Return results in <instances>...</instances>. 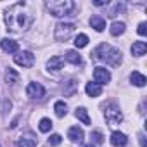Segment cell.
<instances>
[{
  "instance_id": "cell-31",
  "label": "cell",
  "mask_w": 147,
  "mask_h": 147,
  "mask_svg": "<svg viewBox=\"0 0 147 147\" xmlns=\"http://www.w3.org/2000/svg\"><path fill=\"white\" fill-rule=\"evenodd\" d=\"M83 147H94V144H88V145H83Z\"/></svg>"
},
{
  "instance_id": "cell-8",
  "label": "cell",
  "mask_w": 147,
  "mask_h": 147,
  "mask_svg": "<svg viewBox=\"0 0 147 147\" xmlns=\"http://www.w3.org/2000/svg\"><path fill=\"white\" fill-rule=\"evenodd\" d=\"M26 94H28V97H31V99H43V97H45V88H43L42 83L33 82V83H28Z\"/></svg>"
},
{
  "instance_id": "cell-15",
  "label": "cell",
  "mask_w": 147,
  "mask_h": 147,
  "mask_svg": "<svg viewBox=\"0 0 147 147\" xmlns=\"http://www.w3.org/2000/svg\"><path fill=\"white\" fill-rule=\"evenodd\" d=\"M90 26L95 31H104L106 30V19L102 16H92L90 18Z\"/></svg>"
},
{
  "instance_id": "cell-2",
  "label": "cell",
  "mask_w": 147,
  "mask_h": 147,
  "mask_svg": "<svg viewBox=\"0 0 147 147\" xmlns=\"http://www.w3.org/2000/svg\"><path fill=\"white\" fill-rule=\"evenodd\" d=\"M92 59L94 61H102V62H106V64H109V66H119L121 64V61H123V54L118 50V49H114V47H111V45H107V43H100L94 52H92Z\"/></svg>"
},
{
  "instance_id": "cell-7",
  "label": "cell",
  "mask_w": 147,
  "mask_h": 147,
  "mask_svg": "<svg viewBox=\"0 0 147 147\" xmlns=\"http://www.w3.org/2000/svg\"><path fill=\"white\" fill-rule=\"evenodd\" d=\"M94 80H95L94 83H97V85L102 87V85H106V83L111 82V73H109L106 67H100V66H99V67L94 69Z\"/></svg>"
},
{
  "instance_id": "cell-30",
  "label": "cell",
  "mask_w": 147,
  "mask_h": 147,
  "mask_svg": "<svg viewBox=\"0 0 147 147\" xmlns=\"http://www.w3.org/2000/svg\"><path fill=\"white\" fill-rule=\"evenodd\" d=\"M107 2H106V0H95V2H94V5H106Z\"/></svg>"
},
{
  "instance_id": "cell-18",
  "label": "cell",
  "mask_w": 147,
  "mask_h": 147,
  "mask_svg": "<svg viewBox=\"0 0 147 147\" xmlns=\"http://www.w3.org/2000/svg\"><path fill=\"white\" fill-rule=\"evenodd\" d=\"M64 57H66V61H67V62L75 64V66H80V64H82V55H80L76 50H67Z\"/></svg>"
},
{
  "instance_id": "cell-28",
  "label": "cell",
  "mask_w": 147,
  "mask_h": 147,
  "mask_svg": "<svg viewBox=\"0 0 147 147\" xmlns=\"http://www.w3.org/2000/svg\"><path fill=\"white\" fill-rule=\"evenodd\" d=\"M123 11H125V4H116L114 11H111L109 16H116V12H123Z\"/></svg>"
},
{
  "instance_id": "cell-17",
  "label": "cell",
  "mask_w": 147,
  "mask_h": 147,
  "mask_svg": "<svg viewBox=\"0 0 147 147\" xmlns=\"http://www.w3.org/2000/svg\"><path fill=\"white\" fill-rule=\"evenodd\" d=\"M147 52V43L145 42H133V45H131V54L135 55V57H140V55H144Z\"/></svg>"
},
{
  "instance_id": "cell-26",
  "label": "cell",
  "mask_w": 147,
  "mask_h": 147,
  "mask_svg": "<svg viewBox=\"0 0 147 147\" xmlns=\"http://www.w3.org/2000/svg\"><path fill=\"white\" fill-rule=\"evenodd\" d=\"M61 140H62V137H61V135H57V133H54V135H50L49 144H50V145H59V144H61Z\"/></svg>"
},
{
  "instance_id": "cell-3",
  "label": "cell",
  "mask_w": 147,
  "mask_h": 147,
  "mask_svg": "<svg viewBox=\"0 0 147 147\" xmlns=\"http://www.w3.org/2000/svg\"><path fill=\"white\" fill-rule=\"evenodd\" d=\"M45 7L54 18L75 16L73 12L76 11V4L73 0H49V2H45Z\"/></svg>"
},
{
  "instance_id": "cell-1",
  "label": "cell",
  "mask_w": 147,
  "mask_h": 147,
  "mask_svg": "<svg viewBox=\"0 0 147 147\" xmlns=\"http://www.w3.org/2000/svg\"><path fill=\"white\" fill-rule=\"evenodd\" d=\"M4 21H5V26L9 31L23 33V31L30 30L31 24L35 23V12L30 4L18 2V4L11 5L9 9H5Z\"/></svg>"
},
{
  "instance_id": "cell-25",
  "label": "cell",
  "mask_w": 147,
  "mask_h": 147,
  "mask_svg": "<svg viewBox=\"0 0 147 147\" xmlns=\"http://www.w3.org/2000/svg\"><path fill=\"white\" fill-rule=\"evenodd\" d=\"M90 138H92L90 144H102V142H104V135H102L100 131H92V133H90Z\"/></svg>"
},
{
  "instance_id": "cell-6",
  "label": "cell",
  "mask_w": 147,
  "mask_h": 147,
  "mask_svg": "<svg viewBox=\"0 0 147 147\" xmlns=\"http://www.w3.org/2000/svg\"><path fill=\"white\" fill-rule=\"evenodd\" d=\"M14 62L21 67H31L35 64V55L30 50H23V52H18L14 55Z\"/></svg>"
},
{
  "instance_id": "cell-22",
  "label": "cell",
  "mask_w": 147,
  "mask_h": 147,
  "mask_svg": "<svg viewBox=\"0 0 147 147\" xmlns=\"http://www.w3.org/2000/svg\"><path fill=\"white\" fill-rule=\"evenodd\" d=\"M18 80H19V75L16 73V69L9 67V69H7V73H5V82H7V83H11V85H14Z\"/></svg>"
},
{
  "instance_id": "cell-27",
  "label": "cell",
  "mask_w": 147,
  "mask_h": 147,
  "mask_svg": "<svg viewBox=\"0 0 147 147\" xmlns=\"http://www.w3.org/2000/svg\"><path fill=\"white\" fill-rule=\"evenodd\" d=\"M137 31H138V35H140V36L147 35V23H140V24H138V30H137Z\"/></svg>"
},
{
  "instance_id": "cell-16",
  "label": "cell",
  "mask_w": 147,
  "mask_h": 147,
  "mask_svg": "<svg viewBox=\"0 0 147 147\" xmlns=\"http://www.w3.org/2000/svg\"><path fill=\"white\" fill-rule=\"evenodd\" d=\"M85 92H87V95L88 97H99L100 94H102V87L100 85H97V83H87L85 85Z\"/></svg>"
},
{
  "instance_id": "cell-23",
  "label": "cell",
  "mask_w": 147,
  "mask_h": 147,
  "mask_svg": "<svg viewBox=\"0 0 147 147\" xmlns=\"http://www.w3.org/2000/svg\"><path fill=\"white\" fill-rule=\"evenodd\" d=\"M87 43H88V36H87L85 33H80V35L75 38V47H76V49H83V47H87Z\"/></svg>"
},
{
  "instance_id": "cell-11",
  "label": "cell",
  "mask_w": 147,
  "mask_h": 147,
  "mask_svg": "<svg viewBox=\"0 0 147 147\" xmlns=\"http://www.w3.org/2000/svg\"><path fill=\"white\" fill-rule=\"evenodd\" d=\"M0 45H2V50L7 52V54H18V50H19L18 42H14L11 38H4L2 42H0Z\"/></svg>"
},
{
  "instance_id": "cell-19",
  "label": "cell",
  "mask_w": 147,
  "mask_h": 147,
  "mask_svg": "<svg viewBox=\"0 0 147 147\" xmlns=\"http://www.w3.org/2000/svg\"><path fill=\"white\" fill-rule=\"evenodd\" d=\"M125 23L123 21H114L113 24H111V28H109V31H111V35L113 36H119V35H123L125 33Z\"/></svg>"
},
{
  "instance_id": "cell-9",
  "label": "cell",
  "mask_w": 147,
  "mask_h": 147,
  "mask_svg": "<svg viewBox=\"0 0 147 147\" xmlns=\"http://www.w3.org/2000/svg\"><path fill=\"white\" fill-rule=\"evenodd\" d=\"M36 144H38V138L35 133H24L18 140V147H36Z\"/></svg>"
},
{
  "instance_id": "cell-5",
  "label": "cell",
  "mask_w": 147,
  "mask_h": 147,
  "mask_svg": "<svg viewBox=\"0 0 147 147\" xmlns=\"http://www.w3.org/2000/svg\"><path fill=\"white\" fill-rule=\"evenodd\" d=\"M104 116H106V121L109 125H119L123 121V113L119 111V107L116 104H107L106 111H104Z\"/></svg>"
},
{
  "instance_id": "cell-4",
  "label": "cell",
  "mask_w": 147,
  "mask_h": 147,
  "mask_svg": "<svg viewBox=\"0 0 147 147\" xmlns=\"http://www.w3.org/2000/svg\"><path fill=\"white\" fill-rule=\"evenodd\" d=\"M73 33H75V24H73V23H59L55 26L54 36L59 42H66V40H69L73 36Z\"/></svg>"
},
{
  "instance_id": "cell-14",
  "label": "cell",
  "mask_w": 147,
  "mask_h": 147,
  "mask_svg": "<svg viewBox=\"0 0 147 147\" xmlns=\"http://www.w3.org/2000/svg\"><path fill=\"white\" fill-rule=\"evenodd\" d=\"M130 82H131L135 87H145V83H147V78L142 75L140 71H133L131 75H130Z\"/></svg>"
},
{
  "instance_id": "cell-24",
  "label": "cell",
  "mask_w": 147,
  "mask_h": 147,
  "mask_svg": "<svg viewBox=\"0 0 147 147\" xmlns=\"http://www.w3.org/2000/svg\"><path fill=\"white\" fill-rule=\"evenodd\" d=\"M38 128H40V131L47 133V131H50V128H52V121H50L49 118H42V119H40V125H38Z\"/></svg>"
},
{
  "instance_id": "cell-20",
  "label": "cell",
  "mask_w": 147,
  "mask_h": 147,
  "mask_svg": "<svg viewBox=\"0 0 147 147\" xmlns=\"http://www.w3.org/2000/svg\"><path fill=\"white\" fill-rule=\"evenodd\" d=\"M75 116L83 123V125H90V118H88V111L85 107H76L75 111Z\"/></svg>"
},
{
  "instance_id": "cell-29",
  "label": "cell",
  "mask_w": 147,
  "mask_h": 147,
  "mask_svg": "<svg viewBox=\"0 0 147 147\" xmlns=\"http://www.w3.org/2000/svg\"><path fill=\"white\" fill-rule=\"evenodd\" d=\"M138 142H140L142 147H147V142H145V135L144 133H138Z\"/></svg>"
},
{
  "instance_id": "cell-21",
  "label": "cell",
  "mask_w": 147,
  "mask_h": 147,
  "mask_svg": "<svg viewBox=\"0 0 147 147\" xmlns=\"http://www.w3.org/2000/svg\"><path fill=\"white\" fill-rule=\"evenodd\" d=\"M54 111H55V114H57L59 118H64V116L67 114V106H66V102H64V100H57V102L54 104Z\"/></svg>"
},
{
  "instance_id": "cell-12",
  "label": "cell",
  "mask_w": 147,
  "mask_h": 147,
  "mask_svg": "<svg viewBox=\"0 0 147 147\" xmlns=\"http://www.w3.org/2000/svg\"><path fill=\"white\" fill-rule=\"evenodd\" d=\"M83 137H85V133H83V130H82L80 126H71V128L67 130V138H69L71 142H82Z\"/></svg>"
},
{
  "instance_id": "cell-13",
  "label": "cell",
  "mask_w": 147,
  "mask_h": 147,
  "mask_svg": "<svg viewBox=\"0 0 147 147\" xmlns=\"http://www.w3.org/2000/svg\"><path fill=\"white\" fill-rule=\"evenodd\" d=\"M126 142H128V138H126L125 133H121V131H113L111 133V144L114 147H123V145H126Z\"/></svg>"
},
{
  "instance_id": "cell-10",
  "label": "cell",
  "mask_w": 147,
  "mask_h": 147,
  "mask_svg": "<svg viewBox=\"0 0 147 147\" xmlns=\"http://www.w3.org/2000/svg\"><path fill=\"white\" fill-rule=\"evenodd\" d=\"M64 66V59L61 55H52L49 61H47V69L49 71H61Z\"/></svg>"
}]
</instances>
